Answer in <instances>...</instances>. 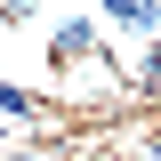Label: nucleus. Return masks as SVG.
<instances>
[{"mask_svg":"<svg viewBox=\"0 0 161 161\" xmlns=\"http://www.w3.org/2000/svg\"><path fill=\"white\" fill-rule=\"evenodd\" d=\"M105 32H121V40H161V0H105Z\"/></svg>","mask_w":161,"mask_h":161,"instance_id":"f03ea898","label":"nucleus"},{"mask_svg":"<svg viewBox=\"0 0 161 161\" xmlns=\"http://www.w3.org/2000/svg\"><path fill=\"white\" fill-rule=\"evenodd\" d=\"M48 64H64V80L105 73V64H113V48H105V24H97V16H64V24H48Z\"/></svg>","mask_w":161,"mask_h":161,"instance_id":"f257e3e1","label":"nucleus"}]
</instances>
